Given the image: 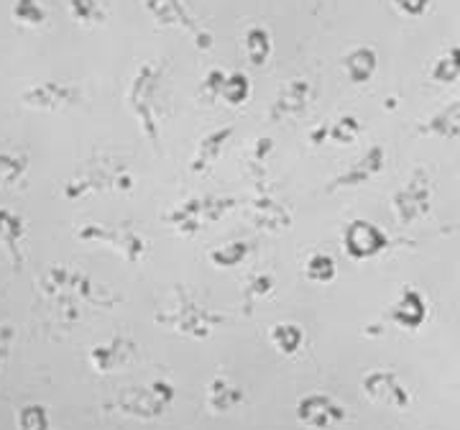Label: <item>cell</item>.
Wrapping results in <instances>:
<instances>
[{"mask_svg":"<svg viewBox=\"0 0 460 430\" xmlns=\"http://www.w3.org/2000/svg\"><path fill=\"white\" fill-rule=\"evenodd\" d=\"M277 341L284 344V351H295L299 336L295 331H277Z\"/></svg>","mask_w":460,"mask_h":430,"instance_id":"ba28073f","label":"cell"},{"mask_svg":"<svg viewBox=\"0 0 460 430\" xmlns=\"http://www.w3.org/2000/svg\"><path fill=\"white\" fill-rule=\"evenodd\" d=\"M366 392L378 402H386V405H394V408H407V392L396 384L394 374H371L366 380Z\"/></svg>","mask_w":460,"mask_h":430,"instance_id":"6da1fadb","label":"cell"},{"mask_svg":"<svg viewBox=\"0 0 460 430\" xmlns=\"http://www.w3.org/2000/svg\"><path fill=\"white\" fill-rule=\"evenodd\" d=\"M345 65L350 69L353 80H366V77L374 72V67H376V57H374V51L371 49H358L348 57Z\"/></svg>","mask_w":460,"mask_h":430,"instance_id":"5b68a950","label":"cell"},{"mask_svg":"<svg viewBox=\"0 0 460 430\" xmlns=\"http://www.w3.org/2000/svg\"><path fill=\"white\" fill-rule=\"evenodd\" d=\"M21 428L23 430H47V415L41 408H26L21 413Z\"/></svg>","mask_w":460,"mask_h":430,"instance_id":"8992f818","label":"cell"},{"mask_svg":"<svg viewBox=\"0 0 460 430\" xmlns=\"http://www.w3.org/2000/svg\"><path fill=\"white\" fill-rule=\"evenodd\" d=\"M394 3L399 11H404V13H410V16H422L429 0H394Z\"/></svg>","mask_w":460,"mask_h":430,"instance_id":"52a82bcc","label":"cell"},{"mask_svg":"<svg viewBox=\"0 0 460 430\" xmlns=\"http://www.w3.org/2000/svg\"><path fill=\"white\" fill-rule=\"evenodd\" d=\"M299 410H302L299 415H302L310 426H328L332 420H341V417H343V410L335 408V405L325 398H310Z\"/></svg>","mask_w":460,"mask_h":430,"instance_id":"7a4b0ae2","label":"cell"},{"mask_svg":"<svg viewBox=\"0 0 460 430\" xmlns=\"http://www.w3.org/2000/svg\"><path fill=\"white\" fill-rule=\"evenodd\" d=\"M432 77L438 83H453L460 77V47H453L450 51H445V57H440V62L432 69Z\"/></svg>","mask_w":460,"mask_h":430,"instance_id":"277c9868","label":"cell"},{"mask_svg":"<svg viewBox=\"0 0 460 430\" xmlns=\"http://www.w3.org/2000/svg\"><path fill=\"white\" fill-rule=\"evenodd\" d=\"M394 318L402 323V326H407V328H417V326L425 320V302L420 300V295L407 292L404 300L396 305Z\"/></svg>","mask_w":460,"mask_h":430,"instance_id":"3957f363","label":"cell"}]
</instances>
